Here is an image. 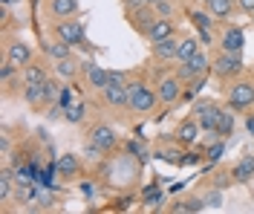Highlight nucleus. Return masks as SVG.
Masks as SVG:
<instances>
[{"label": "nucleus", "instance_id": "nucleus-1", "mask_svg": "<svg viewBox=\"0 0 254 214\" xmlns=\"http://www.w3.org/2000/svg\"><path fill=\"white\" fill-rule=\"evenodd\" d=\"M127 93H130V107L133 110H139V113H147V110H153V104L159 101V96L153 90H147L144 84H127Z\"/></svg>", "mask_w": 254, "mask_h": 214}, {"label": "nucleus", "instance_id": "nucleus-2", "mask_svg": "<svg viewBox=\"0 0 254 214\" xmlns=\"http://www.w3.org/2000/svg\"><path fill=\"white\" fill-rule=\"evenodd\" d=\"M254 104V84L252 81H237L228 90V107L231 110H249Z\"/></svg>", "mask_w": 254, "mask_h": 214}, {"label": "nucleus", "instance_id": "nucleus-3", "mask_svg": "<svg viewBox=\"0 0 254 214\" xmlns=\"http://www.w3.org/2000/svg\"><path fill=\"white\" fill-rule=\"evenodd\" d=\"M214 72L220 75V78H234L243 72V58H240V52H220V58L214 61Z\"/></svg>", "mask_w": 254, "mask_h": 214}, {"label": "nucleus", "instance_id": "nucleus-4", "mask_svg": "<svg viewBox=\"0 0 254 214\" xmlns=\"http://www.w3.org/2000/svg\"><path fill=\"white\" fill-rule=\"evenodd\" d=\"M220 107L217 104H211V101H202V104H196V122H199V128L205 133H217V125H220Z\"/></svg>", "mask_w": 254, "mask_h": 214}, {"label": "nucleus", "instance_id": "nucleus-5", "mask_svg": "<svg viewBox=\"0 0 254 214\" xmlns=\"http://www.w3.org/2000/svg\"><path fill=\"white\" fill-rule=\"evenodd\" d=\"M55 32H58V38L66 41L69 47H84V41H87V38H84V26L75 23V20H69V17H64Z\"/></svg>", "mask_w": 254, "mask_h": 214}, {"label": "nucleus", "instance_id": "nucleus-6", "mask_svg": "<svg viewBox=\"0 0 254 214\" xmlns=\"http://www.w3.org/2000/svg\"><path fill=\"white\" fill-rule=\"evenodd\" d=\"M90 142H95L101 150H113L116 142H119V133L113 131L110 125H95L93 131H90Z\"/></svg>", "mask_w": 254, "mask_h": 214}, {"label": "nucleus", "instance_id": "nucleus-7", "mask_svg": "<svg viewBox=\"0 0 254 214\" xmlns=\"http://www.w3.org/2000/svg\"><path fill=\"white\" fill-rule=\"evenodd\" d=\"M159 101H162V104H174L176 99H179V96H182V81H179V78H176V75H171V78H162V81H159Z\"/></svg>", "mask_w": 254, "mask_h": 214}, {"label": "nucleus", "instance_id": "nucleus-8", "mask_svg": "<svg viewBox=\"0 0 254 214\" xmlns=\"http://www.w3.org/2000/svg\"><path fill=\"white\" fill-rule=\"evenodd\" d=\"M84 75H87V84L93 90H104L110 84V70H101L95 64H84Z\"/></svg>", "mask_w": 254, "mask_h": 214}, {"label": "nucleus", "instance_id": "nucleus-9", "mask_svg": "<svg viewBox=\"0 0 254 214\" xmlns=\"http://www.w3.org/2000/svg\"><path fill=\"white\" fill-rule=\"evenodd\" d=\"M104 99H107V104H116V107H130L127 84H107L104 87Z\"/></svg>", "mask_w": 254, "mask_h": 214}, {"label": "nucleus", "instance_id": "nucleus-10", "mask_svg": "<svg viewBox=\"0 0 254 214\" xmlns=\"http://www.w3.org/2000/svg\"><path fill=\"white\" fill-rule=\"evenodd\" d=\"M144 35H147V41H153V44H156V41H165V38H171V35H174V23H171L168 17H156Z\"/></svg>", "mask_w": 254, "mask_h": 214}, {"label": "nucleus", "instance_id": "nucleus-11", "mask_svg": "<svg viewBox=\"0 0 254 214\" xmlns=\"http://www.w3.org/2000/svg\"><path fill=\"white\" fill-rule=\"evenodd\" d=\"M6 55H9V61L17 64V67H26L32 61V50H29V44H23V41H12Z\"/></svg>", "mask_w": 254, "mask_h": 214}, {"label": "nucleus", "instance_id": "nucleus-12", "mask_svg": "<svg viewBox=\"0 0 254 214\" xmlns=\"http://www.w3.org/2000/svg\"><path fill=\"white\" fill-rule=\"evenodd\" d=\"M199 131H202V128H199V122H196V119H188V122H182V125H179L176 139H179L182 145H193V142L199 139Z\"/></svg>", "mask_w": 254, "mask_h": 214}, {"label": "nucleus", "instance_id": "nucleus-13", "mask_svg": "<svg viewBox=\"0 0 254 214\" xmlns=\"http://www.w3.org/2000/svg\"><path fill=\"white\" fill-rule=\"evenodd\" d=\"M243 44H246V41H243V29H237V26L225 29V35H222V41H220L222 52H240Z\"/></svg>", "mask_w": 254, "mask_h": 214}, {"label": "nucleus", "instance_id": "nucleus-14", "mask_svg": "<svg viewBox=\"0 0 254 214\" xmlns=\"http://www.w3.org/2000/svg\"><path fill=\"white\" fill-rule=\"evenodd\" d=\"M254 177V156H243L234 168H231V180L234 182H249Z\"/></svg>", "mask_w": 254, "mask_h": 214}, {"label": "nucleus", "instance_id": "nucleus-15", "mask_svg": "<svg viewBox=\"0 0 254 214\" xmlns=\"http://www.w3.org/2000/svg\"><path fill=\"white\" fill-rule=\"evenodd\" d=\"M153 52H156V58H162V61H171V58H176V52H179V41H176L174 35L165 38V41H156L153 44Z\"/></svg>", "mask_w": 254, "mask_h": 214}, {"label": "nucleus", "instance_id": "nucleus-16", "mask_svg": "<svg viewBox=\"0 0 254 214\" xmlns=\"http://www.w3.org/2000/svg\"><path fill=\"white\" fill-rule=\"evenodd\" d=\"M49 9H52L55 17H72L78 12V0H52Z\"/></svg>", "mask_w": 254, "mask_h": 214}, {"label": "nucleus", "instance_id": "nucleus-17", "mask_svg": "<svg viewBox=\"0 0 254 214\" xmlns=\"http://www.w3.org/2000/svg\"><path fill=\"white\" fill-rule=\"evenodd\" d=\"M199 52V38H182L179 41V52H176V61L182 64V61H188Z\"/></svg>", "mask_w": 254, "mask_h": 214}, {"label": "nucleus", "instance_id": "nucleus-18", "mask_svg": "<svg viewBox=\"0 0 254 214\" xmlns=\"http://www.w3.org/2000/svg\"><path fill=\"white\" fill-rule=\"evenodd\" d=\"M237 0H208V12L214 17H231Z\"/></svg>", "mask_w": 254, "mask_h": 214}, {"label": "nucleus", "instance_id": "nucleus-19", "mask_svg": "<svg viewBox=\"0 0 254 214\" xmlns=\"http://www.w3.org/2000/svg\"><path fill=\"white\" fill-rule=\"evenodd\" d=\"M142 200H144L147 209H162V203H165V191H162L159 185H147L144 194H142Z\"/></svg>", "mask_w": 254, "mask_h": 214}, {"label": "nucleus", "instance_id": "nucleus-20", "mask_svg": "<svg viewBox=\"0 0 254 214\" xmlns=\"http://www.w3.org/2000/svg\"><path fill=\"white\" fill-rule=\"evenodd\" d=\"M15 197H17V203H35V200H38V191H35L32 182L15 180Z\"/></svg>", "mask_w": 254, "mask_h": 214}, {"label": "nucleus", "instance_id": "nucleus-21", "mask_svg": "<svg viewBox=\"0 0 254 214\" xmlns=\"http://www.w3.org/2000/svg\"><path fill=\"white\" fill-rule=\"evenodd\" d=\"M69 50H72V47H69L66 41H61V38H58V41H49V44H47V55H49V58H55V61L69 58Z\"/></svg>", "mask_w": 254, "mask_h": 214}, {"label": "nucleus", "instance_id": "nucleus-22", "mask_svg": "<svg viewBox=\"0 0 254 214\" xmlns=\"http://www.w3.org/2000/svg\"><path fill=\"white\" fill-rule=\"evenodd\" d=\"M44 81H47L44 67H38V64H26L23 67V84H44Z\"/></svg>", "mask_w": 254, "mask_h": 214}, {"label": "nucleus", "instance_id": "nucleus-23", "mask_svg": "<svg viewBox=\"0 0 254 214\" xmlns=\"http://www.w3.org/2000/svg\"><path fill=\"white\" fill-rule=\"evenodd\" d=\"M58 174H64V177H75L78 174V159L72 156V153H66V156H58Z\"/></svg>", "mask_w": 254, "mask_h": 214}, {"label": "nucleus", "instance_id": "nucleus-24", "mask_svg": "<svg viewBox=\"0 0 254 214\" xmlns=\"http://www.w3.org/2000/svg\"><path fill=\"white\" fill-rule=\"evenodd\" d=\"M23 99L29 101V104H44V101H47L44 84H26V90H23Z\"/></svg>", "mask_w": 254, "mask_h": 214}, {"label": "nucleus", "instance_id": "nucleus-25", "mask_svg": "<svg viewBox=\"0 0 254 214\" xmlns=\"http://www.w3.org/2000/svg\"><path fill=\"white\" fill-rule=\"evenodd\" d=\"M231 133H234V116L222 110L220 113V125H217V136H220V139H228Z\"/></svg>", "mask_w": 254, "mask_h": 214}, {"label": "nucleus", "instance_id": "nucleus-26", "mask_svg": "<svg viewBox=\"0 0 254 214\" xmlns=\"http://www.w3.org/2000/svg\"><path fill=\"white\" fill-rule=\"evenodd\" d=\"M55 72H58L61 78H72V75L78 72V64H75L72 58H64V61H55Z\"/></svg>", "mask_w": 254, "mask_h": 214}, {"label": "nucleus", "instance_id": "nucleus-27", "mask_svg": "<svg viewBox=\"0 0 254 214\" xmlns=\"http://www.w3.org/2000/svg\"><path fill=\"white\" fill-rule=\"evenodd\" d=\"M182 64H188L190 70H193V72H196V75H202V72H205L208 70V55L202 50L196 52V55H193V58H188V61H182Z\"/></svg>", "mask_w": 254, "mask_h": 214}, {"label": "nucleus", "instance_id": "nucleus-28", "mask_svg": "<svg viewBox=\"0 0 254 214\" xmlns=\"http://www.w3.org/2000/svg\"><path fill=\"white\" fill-rule=\"evenodd\" d=\"M9 197H12V171L3 168V174H0V203H6Z\"/></svg>", "mask_w": 254, "mask_h": 214}, {"label": "nucleus", "instance_id": "nucleus-29", "mask_svg": "<svg viewBox=\"0 0 254 214\" xmlns=\"http://www.w3.org/2000/svg\"><path fill=\"white\" fill-rule=\"evenodd\" d=\"M190 20H193V26H196V29H211L217 17L205 15V12H190Z\"/></svg>", "mask_w": 254, "mask_h": 214}, {"label": "nucleus", "instance_id": "nucleus-30", "mask_svg": "<svg viewBox=\"0 0 254 214\" xmlns=\"http://www.w3.org/2000/svg\"><path fill=\"white\" fill-rule=\"evenodd\" d=\"M202 209H205V200H199V197H190L188 203L174 206V212H202Z\"/></svg>", "mask_w": 254, "mask_h": 214}, {"label": "nucleus", "instance_id": "nucleus-31", "mask_svg": "<svg viewBox=\"0 0 254 214\" xmlns=\"http://www.w3.org/2000/svg\"><path fill=\"white\" fill-rule=\"evenodd\" d=\"M64 116H66V122H72V125L81 122V119H84V104H72L69 110H64Z\"/></svg>", "mask_w": 254, "mask_h": 214}, {"label": "nucleus", "instance_id": "nucleus-32", "mask_svg": "<svg viewBox=\"0 0 254 214\" xmlns=\"http://www.w3.org/2000/svg\"><path fill=\"white\" fill-rule=\"evenodd\" d=\"M127 150H130L133 156H139V159H147V148H144V142H136V139H130V142H127Z\"/></svg>", "mask_w": 254, "mask_h": 214}, {"label": "nucleus", "instance_id": "nucleus-33", "mask_svg": "<svg viewBox=\"0 0 254 214\" xmlns=\"http://www.w3.org/2000/svg\"><path fill=\"white\" fill-rule=\"evenodd\" d=\"M72 90H69V87H64L61 93H58V104H61V110H69V107H72Z\"/></svg>", "mask_w": 254, "mask_h": 214}, {"label": "nucleus", "instance_id": "nucleus-34", "mask_svg": "<svg viewBox=\"0 0 254 214\" xmlns=\"http://www.w3.org/2000/svg\"><path fill=\"white\" fill-rule=\"evenodd\" d=\"M202 200H205V206H211V209H220V206H222V194H220V191H208Z\"/></svg>", "mask_w": 254, "mask_h": 214}, {"label": "nucleus", "instance_id": "nucleus-35", "mask_svg": "<svg viewBox=\"0 0 254 214\" xmlns=\"http://www.w3.org/2000/svg\"><path fill=\"white\" fill-rule=\"evenodd\" d=\"M202 84H205V78H202V75H196V78H193V81H190L188 93H185V99H193V96H196V93H199V90H202Z\"/></svg>", "mask_w": 254, "mask_h": 214}, {"label": "nucleus", "instance_id": "nucleus-36", "mask_svg": "<svg viewBox=\"0 0 254 214\" xmlns=\"http://www.w3.org/2000/svg\"><path fill=\"white\" fill-rule=\"evenodd\" d=\"M17 70H20L17 64H12V61H6V64H3V70H0V78H3V81H9V78L15 75Z\"/></svg>", "mask_w": 254, "mask_h": 214}, {"label": "nucleus", "instance_id": "nucleus-37", "mask_svg": "<svg viewBox=\"0 0 254 214\" xmlns=\"http://www.w3.org/2000/svg\"><path fill=\"white\" fill-rule=\"evenodd\" d=\"M222 150H225V145H222V142L211 145V150H208V159H211V162H217V159L222 156Z\"/></svg>", "mask_w": 254, "mask_h": 214}, {"label": "nucleus", "instance_id": "nucleus-38", "mask_svg": "<svg viewBox=\"0 0 254 214\" xmlns=\"http://www.w3.org/2000/svg\"><path fill=\"white\" fill-rule=\"evenodd\" d=\"M156 15L159 17H168V15H171V3H168V0H159V3H156Z\"/></svg>", "mask_w": 254, "mask_h": 214}, {"label": "nucleus", "instance_id": "nucleus-39", "mask_svg": "<svg viewBox=\"0 0 254 214\" xmlns=\"http://www.w3.org/2000/svg\"><path fill=\"white\" fill-rule=\"evenodd\" d=\"M237 6L243 9V12H249V15H254V0H237Z\"/></svg>", "mask_w": 254, "mask_h": 214}, {"label": "nucleus", "instance_id": "nucleus-40", "mask_svg": "<svg viewBox=\"0 0 254 214\" xmlns=\"http://www.w3.org/2000/svg\"><path fill=\"white\" fill-rule=\"evenodd\" d=\"M38 200H41L44 206H52V191H44V188H41V191H38Z\"/></svg>", "mask_w": 254, "mask_h": 214}, {"label": "nucleus", "instance_id": "nucleus-41", "mask_svg": "<svg viewBox=\"0 0 254 214\" xmlns=\"http://www.w3.org/2000/svg\"><path fill=\"white\" fill-rule=\"evenodd\" d=\"M110 84H127L125 81V72H113V70H110Z\"/></svg>", "mask_w": 254, "mask_h": 214}, {"label": "nucleus", "instance_id": "nucleus-42", "mask_svg": "<svg viewBox=\"0 0 254 214\" xmlns=\"http://www.w3.org/2000/svg\"><path fill=\"white\" fill-rule=\"evenodd\" d=\"M246 131L254 136V116H246Z\"/></svg>", "mask_w": 254, "mask_h": 214}, {"label": "nucleus", "instance_id": "nucleus-43", "mask_svg": "<svg viewBox=\"0 0 254 214\" xmlns=\"http://www.w3.org/2000/svg\"><path fill=\"white\" fill-rule=\"evenodd\" d=\"M81 191H84L87 197H93V185H90V182H84V185H81Z\"/></svg>", "mask_w": 254, "mask_h": 214}, {"label": "nucleus", "instance_id": "nucleus-44", "mask_svg": "<svg viewBox=\"0 0 254 214\" xmlns=\"http://www.w3.org/2000/svg\"><path fill=\"white\" fill-rule=\"evenodd\" d=\"M156 3H159V0H147V6H156Z\"/></svg>", "mask_w": 254, "mask_h": 214}, {"label": "nucleus", "instance_id": "nucleus-45", "mask_svg": "<svg viewBox=\"0 0 254 214\" xmlns=\"http://www.w3.org/2000/svg\"><path fill=\"white\" fill-rule=\"evenodd\" d=\"M9 3H17V0H3V6H9Z\"/></svg>", "mask_w": 254, "mask_h": 214}, {"label": "nucleus", "instance_id": "nucleus-46", "mask_svg": "<svg viewBox=\"0 0 254 214\" xmlns=\"http://www.w3.org/2000/svg\"><path fill=\"white\" fill-rule=\"evenodd\" d=\"M202 3H208V0H202Z\"/></svg>", "mask_w": 254, "mask_h": 214}, {"label": "nucleus", "instance_id": "nucleus-47", "mask_svg": "<svg viewBox=\"0 0 254 214\" xmlns=\"http://www.w3.org/2000/svg\"><path fill=\"white\" fill-rule=\"evenodd\" d=\"M252 20H254V15H252Z\"/></svg>", "mask_w": 254, "mask_h": 214}]
</instances>
